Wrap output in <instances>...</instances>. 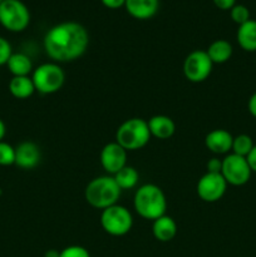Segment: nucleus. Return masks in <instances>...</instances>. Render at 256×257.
<instances>
[{"label": "nucleus", "instance_id": "nucleus-11", "mask_svg": "<svg viewBox=\"0 0 256 257\" xmlns=\"http://www.w3.org/2000/svg\"><path fill=\"white\" fill-rule=\"evenodd\" d=\"M100 165L105 172L114 176L127 166V151L117 142L108 143L100 152Z\"/></svg>", "mask_w": 256, "mask_h": 257}, {"label": "nucleus", "instance_id": "nucleus-14", "mask_svg": "<svg viewBox=\"0 0 256 257\" xmlns=\"http://www.w3.org/2000/svg\"><path fill=\"white\" fill-rule=\"evenodd\" d=\"M124 7L133 18L146 20L155 17L160 7V2L158 0H125Z\"/></svg>", "mask_w": 256, "mask_h": 257}, {"label": "nucleus", "instance_id": "nucleus-34", "mask_svg": "<svg viewBox=\"0 0 256 257\" xmlns=\"http://www.w3.org/2000/svg\"><path fill=\"white\" fill-rule=\"evenodd\" d=\"M3 2H4V0H0V3H3Z\"/></svg>", "mask_w": 256, "mask_h": 257}, {"label": "nucleus", "instance_id": "nucleus-10", "mask_svg": "<svg viewBox=\"0 0 256 257\" xmlns=\"http://www.w3.org/2000/svg\"><path fill=\"white\" fill-rule=\"evenodd\" d=\"M226 190H227V182L221 173L206 172L198 180L197 195L205 202H217L223 197Z\"/></svg>", "mask_w": 256, "mask_h": 257}, {"label": "nucleus", "instance_id": "nucleus-3", "mask_svg": "<svg viewBox=\"0 0 256 257\" xmlns=\"http://www.w3.org/2000/svg\"><path fill=\"white\" fill-rule=\"evenodd\" d=\"M120 192L122 190L118 187L113 176H100L88 183L84 197L92 207L103 211L117 203Z\"/></svg>", "mask_w": 256, "mask_h": 257}, {"label": "nucleus", "instance_id": "nucleus-15", "mask_svg": "<svg viewBox=\"0 0 256 257\" xmlns=\"http://www.w3.org/2000/svg\"><path fill=\"white\" fill-rule=\"evenodd\" d=\"M147 123L151 136L158 138V140H168L176 132L175 122L170 117H167V115H153Z\"/></svg>", "mask_w": 256, "mask_h": 257}, {"label": "nucleus", "instance_id": "nucleus-9", "mask_svg": "<svg viewBox=\"0 0 256 257\" xmlns=\"http://www.w3.org/2000/svg\"><path fill=\"white\" fill-rule=\"evenodd\" d=\"M250 166H248L246 157L230 153L222 160V168L221 175L223 176L227 185L231 186H243L248 182L251 177Z\"/></svg>", "mask_w": 256, "mask_h": 257}, {"label": "nucleus", "instance_id": "nucleus-35", "mask_svg": "<svg viewBox=\"0 0 256 257\" xmlns=\"http://www.w3.org/2000/svg\"><path fill=\"white\" fill-rule=\"evenodd\" d=\"M0 193H2V191H0Z\"/></svg>", "mask_w": 256, "mask_h": 257}, {"label": "nucleus", "instance_id": "nucleus-4", "mask_svg": "<svg viewBox=\"0 0 256 257\" xmlns=\"http://www.w3.org/2000/svg\"><path fill=\"white\" fill-rule=\"evenodd\" d=\"M147 120L142 118H131L118 127L115 142L125 151H137L145 147L151 140Z\"/></svg>", "mask_w": 256, "mask_h": 257}, {"label": "nucleus", "instance_id": "nucleus-8", "mask_svg": "<svg viewBox=\"0 0 256 257\" xmlns=\"http://www.w3.org/2000/svg\"><path fill=\"white\" fill-rule=\"evenodd\" d=\"M213 63L205 50H193L183 62V74L192 83H201L210 77Z\"/></svg>", "mask_w": 256, "mask_h": 257}, {"label": "nucleus", "instance_id": "nucleus-16", "mask_svg": "<svg viewBox=\"0 0 256 257\" xmlns=\"http://www.w3.org/2000/svg\"><path fill=\"white\" fill-rule=\"evenodd\" d=\"M152 233L156 240L161 242H168L177 235V223L171 216L163 215L153 221Z\"/></svg>", "mask_w": 256, "mask_h": 257}, {"label": "nucleus", "instance_id": "nucleus-28", "mask_svg": "<svg viewBox=\"0 0 256 257\" xmlns=\"http://www.w3.org/2000/svg\"><path fill=\"white\" fill-rule=\"evenodd\" d=\"M213 4L221 10H231L236 5V0H213Z\"/></svg>", "mask_w": 256, "mask_h": 257}, {"label": "nucleus", "instance_id": "nucleus-26", "mask_svg": "<svg viewBox=\"0 0 256 257\" xmlns=\"http://www.w3.org/2000/svg\"><path fill=\"white\" fill-rule=\"evenodd\" d=\"M13 54L12 45L5 38L0 37V65L7 64Z\"/></svg>", "mask_w": 256, "mask_h": 257}, {"label": "nucleus", "instance_id": "nucleus-20", "mask_svg": "<svg viewBox=\"0 0 256 257\" xmlns=\"http://www.w3.org/2000/svg\"><path fill=\"white\" fill-rule=\"evenodd\" d=\"M206 52H207L208 57L212 60L213 64H222V63H226L230 59L233 49L232 45L227 40L217 39L211 43V45Z\"/></svg>", "mask_w": 256, "mask_h": 257}, {"label": "nucleus", "instance_id": "nucleus-12", "mask_svg": "<svg viewBox=\"0 0 256 257\" xmlns=\"http://www.w3.org/2000/svg\"><path fill=\"white\" fill-rule=\"evenodd\" d=\"M42 158L39 147L33 142H22L15 147V166L22 170H33L37 167Z\"/></svg>", "mask_w": 256, "mask_h": 257}, {"label": "nucleus", "instance_id": "nucleus-5", "mask_svg": "<svg viewBox=\"0 0 256 257\" xmlns=\"http://www.w3.org/2000/svg\"><path fill=\"white\" fill-rule=\"evenodd\" d=\"M100 226L110 236H124L133 226L132 213L124 206L113 205L102 211Z\"/></svg>", "mask_w": 256, "mask_h": 257}, {"label": "nucleus", "instance_id": "nucleus-6", "mask_svg": "<svg viewBox=\"0 0 256 257\" xmlns=\"http://www.w3.org/2000/svg\"><path fill=\"white\" fill-rule=\"evenodd\" d=\"M35 90L43 94H53L62 89L65 80L64 70L55 63H44L33 72Z\"/></svg>", "mask_w": 256, "mask_h": 257}, {"label": "nucleus", "instance_id": "nucleus-29", "mask_svg": "<svg viewBox=\"0 0 256 257\" xmlns=\"http://www.w3.org/2000/svg\"><path fill=\"white\" fill-rule=\"evenodd\" d=\"M246 160H247V163H248V166H250L251 171L256 173V145L253 146V148L251 150V152L247 155Z\"/></svg>", "mask_w": 256, "mask_h": 257}, {"label": "nucleus", "instance_id": "nucleus-30", "mask_svg": "<svg viewBox=\"0 0 256 257\" xmlns=\"http://www.w3.org/2000/svg\"><path fill=\"white\" fill-rule=\"evenodd\" d=\"M103 5L109 9H118V8L123 7L125 4V0H100Z\"/></svg>", "mask_w": 256, "mask_h": 257}, {"label": "nucleus", "instance_id": "nucleus-24", "mask_svg": "<svg viewBox=\"0 0 256 257\" xmlns=\"http://www.w3.org/2000/svg\"><path fill=\"white\" fill-rule=\"evenodd\" d=\"M230 15L231 19L238 25L243 24V23L250 20V10H248L245 5L236 4L235 7L230 10Z\"/></svg>", "mask_w": 256, "mask_h": 257}, {"label": "nucleus", "instance_id": "nucleus-7", "mask_svg": "<svg viewBox=\"0 0 256 257\" xmlns=\"http://www.w3.org/2000/svg\"><path fill=\"white\" fill-rule=\"evenodd\" d=\"M30 13L20 0H4L0 3V24L9 32L19 33L27 29Z\"/></svg>", "mask_w": 256, "mask_h": 257}, {"label": "nucleus", "instance_id": "nucleus-1", "mask_svg": "<svg viewBox=\"0 0 256 257\" xmlns=\"http://www.w3.org/2000/svg\"><path fill=\"white\" fill-rule=\"evenodd\" d=\"M89 44V35L82 24L65 22L50 28L44 37V49L55 62H72L82 57Z\"/></svg>", "mask_w": 256, "mask_h": 257}, {"label": "nucleus", "instance_id": "nucleus-21", "mask_svg": "<svg viewBox=\"0 0 256 257\" xmlns=\"http://www.w3.org/2000/svg\"><path fill=\"white\" fill-rule=\"evenodd\" d=\"M114 181L117 182L118 187L120 190H131V188L136 187V185L138 183V180H140V173L137 172L135 167L132 166H125L123 167L119 172L115 173L113 176Z\"/></svg>", "mask_w": 256, "mask_h": 257}, {"label": "nucleus", "instance_id": "nucleus-13", "mask_svg": "<svg viewBox=\"0 0 256 257\" xmlns=\"http://www.w3.org/2000/svg\"><path fill=\"white\" fill-rule=\"evenodd\" d=\"M233 137L226 130H213L207 133L205 145L215 155H226L232 150Z\"/></svg>", "mask_w": 256, "mask_h": 257}, {"label": "nucleus", "instance_id": "nucleus-25", "mask_svg": "<svg viewBox=\"0 0 256 257\" xmlns=\"http://www.w3.org/2000/svg\"><path fill=\"white\" fill-rule=\"evenodd\" d=\"M59 257H90L89 251L79 245L68 246L60 251Z\"/></svg>", "mask_w": 256, "mask_h": 257}, {"label": "nucleus", "instance_id": "nucleus-31", "mask_svg": "<svg viewBox=\"0 0 256 257\" xmlns=\"http://www.w3.org/2000/svg\"><path fill=\"white\" fill-rule=\"evenodd\" d=\"M247 109L248 112H250V114L256 118V92L253 93V94L250 97V99H248Z\"/></svg>", "mask_w": 256, "mask_h": 257}, {"label": "nucleus", "instance_id": "nucleus-32", "mask_svg": "<svg viewBox=\"0 0 256 257\" xmlns=\"http://www.w3.org/2000/svg\"><path fill=\"white\" fill-rule=\"evenodd\" d=\"M60 255V251H57V250H48L47 252H45L44 257H59Z\"/></svg>", "mask_w": 256, "mask_h": 257}, {"label": "nucleus", "instance_id": "nucleus-23", "mask_svg": "<svg viewBox=\"0 0 256 257\" xmlns=\"http://www.w3.org/2000/svg\"><path fill=\"white\" fill-rule=\"evenodd\" d=\"M15 163V148L9 143L0 142V166H12Z\"/></svg>", "mask_w": 256, "mask_h": 257}, {"label": "nucleus", "instance_id": "nucleus-18", "mask_svg": "<svg viewBox=\"0 0 256 257\" xmlns=\"http://www.w3.org/2000/svg\"><path fill=\"white\" fill-rule=\"evenodd\" d=\"M7 65L13 77H28L33 70L32 59L23 53H13Z\"/></svg>", "mask_w": 256, "mask_h": 257}, {"label": "nucleus", "instance_id": "nucleus-22", "mask_svg": "<svg viewBox=\"0 0 256 257\" xmlns=\"http://www.w3.org/2000/svg\"><path fill=\"white\" fill-rule=\"evenodd\" d=\"M253 142L252 138L247 135H238L236 137H233L232 142V153L235 155L241 156V157H247L248 153L251 152V150L253 148Z\"/></svg>", "mask_w": 256, "mask_h": 257}, {"label": "nucleus", "instance_id": "nucleus-17", "mask_svg": "<svg viewBox=\"0 0 256 257\" xmlns=\"http://www.w3.org/2000/svg\"><path fill=\"white\" fill-rule=\"evenodd\" d=\"M237 43L245 52H256V20L238 25Z\"/></svg>", "mask_w": 256, "mask_h": 257}, {"label": "nucleus", "instance_id": "nucleus-33", "mask_svg": "<svg viewBox=\"0 0 256 257\" xmlns=\"http://www.w3.org/2000/svg\"><path fill=\"white\" fill-rule=\"evenodd\" d=\"M5 132H7V128H5L4 122H3V120L0 119V142H2L3 138L5 137Z\"/></svg>", "mask_w": 256, "mask_h": 257}, {"label": "nucleus", "instance_id": "nucleus-27", "mask_svg": "<svg viewBox=\"0 0 256 257\" xmlns=\"http://www.w3.org/2000/svg\"><path fill=\"white\" fill-rule=\"evenodd\" d=\"M221 168H222V160H218V158H211V160L207 162V172L221 173Z\"/></svg>", "mask_w": 256, "mask_h": 257}, {"label": "nucleus", "instance_id": "nucleus-19", "mask_svg": "<svg viewBox=\"0 0 256 257\" xmlns=\"http://www.w3.org/2000/svg\"><path fill=\"white\" fill-rule=\"evenodd\" d=\"M9 92L17 99H27L32 97L35 92L34 83L32 78L28 77H13L9 82Z\"/></svg>", "mask_w": 256, "mask_h": 257}, {"label": "nucleus", "instance_id": "nucleus-2", "mask_svg": "<svg viewBox=\"0 0 256 257\" xmlns=\"http://www.w3.org/2000/svg\"><path fill=\"white\" fill-rule=\"evenodd\" d=\"M133 206L141 217L155 221L161 216L166 215L167 200L163 191L158 186L147 183L136 191Z\"/></svg>", "mask_w": 256, "mask_h": 257}]
</instances>
